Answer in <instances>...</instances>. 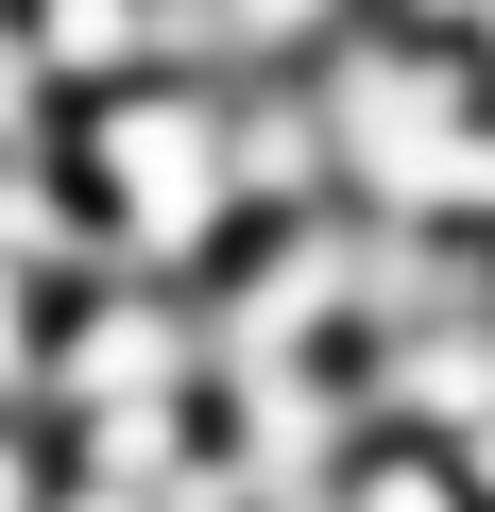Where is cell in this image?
<instances>
[{
	"instance_id": "obj_6",
	"label": "cell",
	"mask_w": 495,
	"mask_h": 512,
	"mask_svg": "<svg viewBox=\"0 0 495 512\" xmlns=\"http://www.w3.org/2000/svg\"><path fill=\"white\" fill-rule=\"evenodd\" d=\"M444 461H461V495H478V512H495V410H478V427H461V444H444Z\"/></svg>"
},
{
	"instance_id": "obj_3",
	"label": "cell",
	"mask_w": 495,
	"mask_h": 512,
	"mask_svg": "<svg viewBox=\"0 0 495 512\" xmlns=\"http://www.w3.org/2000/svg\"><path fill=\"white\" fill-rule=\"evenodd\" d=\"M52 291H69V274H18V256H0V410H35V359H52Z\"/></svg>"
},
{
	"instance_id": "obj_4",
	"label": "cell",
	"mask_w": 495,
	"mask_h": 512,
	"mask_svg": "<svg viewBox=\"0 0 495 512\" xmlns=\"http://www.w3.org/2000/svg\"><path fill=\"white\" fill-rule=\"evenodd\" d=\"M69 495V444H52V410H0V512H52Z\"/></svg>"
},
{
	"instance_id": "obj_5",
	"label": "cell",
	"mask_w": 495,
	"mask_h": 512,
	"mask_svg": "<svg viewBox=\"0 0 495 512\" xmlns=\"http://www.w3.org/2000/svg\"><path fill=\"white\" fill-rule=\"evenodd\" d=\"M52 137V86H35V52H18V0H0V154H35Z\"/></svg>"
},
{
	"instance_id": "obj_1",
	"label": "cell",
	"mask_w": 495,
	"mask_h": 512,
	"mask_svg": "<svg viewBox=\"0 0 495 512\" xmlns=\"http://www.w3.org/2000/svg\"><path fill=\"white\" fill-rule=\"evenodd\" d=\"M52 171L86 205V274H222L239 171H222V69H137L103 103H52Z\"/></svg>"
},
{
	"instance_id": "obj_2",
	"label": "cell",
	"mask_w": 495,
	"mask_h": 512,
	"mask_svg": "<svg viewBox=\"0 0 495 512\" xmlns=\"http://www.w3.org/2000/svg\"><path fill=\"white\" fill-rule=\"evenodd\" d=\"M18 52H35L52 103H103V86H137V69H188L171 0H18Z\"/></svg>"
}]
</instances>
